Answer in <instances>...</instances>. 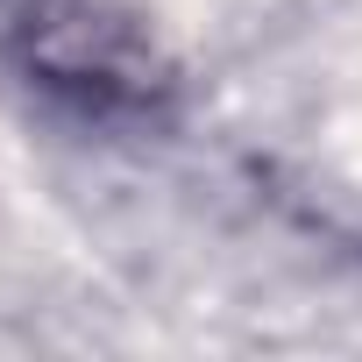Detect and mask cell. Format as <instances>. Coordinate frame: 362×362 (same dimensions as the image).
I'll list each match as a JSON object with an SVG mask.
<instances>
[{
    "label": "cell",
    "instance_id": "6da1fadb",
    "mask_svg": "<svg viewBox=\"0 0 362 362\" xmlns=\"http://www.w3.org/2000/svg\"><path fill=\"white\" fill-rule=\"evenodd\" d=\"M8 50L36 93L86 121H156L177 100L170 50L114 0H22Z\"/></svg>",
    "mask_w": 362,
    "mask_h": 362
}]
</instances>
